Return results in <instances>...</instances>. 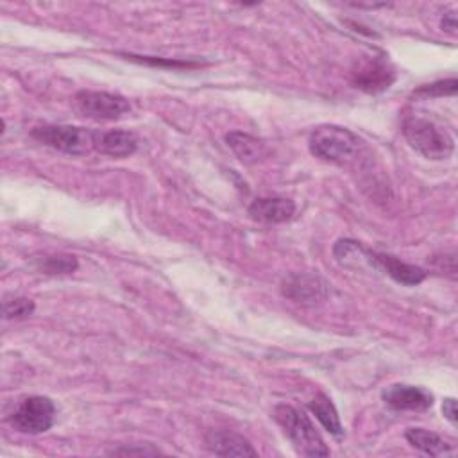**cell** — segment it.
Returning a JSON list of instances; mask_svg holds the SVG:
<instances>
[{
  "mask_svg": "<svg viewBox=\"0 0 458 458\" xmlns=\"http://www.w3.org/2000/svg\"><path fill=\"white\" fill-rule=\"evenodd\" d=\"M403 134L408 145L426 159H447L454 150V140L445 127L424 116H410L403 122Z\"/></svg>",
  "mask_w": 458,
  "mask_h": 458,
  "instance_id": "obj_1",
  "label": "cell"
},
{
  "mask_svg": "<svg viewBox=\"0 0 458 458\" xmlns=\"http://www.w3.org/2000/svg\"><path fill=\"white\" fill-rule=\"evenodd\" d=\"M308 145L313 156L329 163L345 165L360 154L363 141L345 127L326 123L311 131Z\"/></svg>",
  "mask_w": 458,
  "mask_h": 458,
  "instance_id": "obj_2",
  "label": "cell"
},
{
  "mask_svg": "<svg viewBox=\"0 0 458 458\" xmlns=\"http://www.w3.org/2000/svg\"><path fill=\"white\" fill-rule=\"evenodd\" d=\"M272 415L299 454L329 456V449L304 411L290 404H277Z\"/></svg>",
  "mask_w": 458,
  "mask_h": 458,
  "instance_id": "obj_3",
  "label": "cell"
},
{
  "mask_svg": "<svg viewBox=\"0 0 458 458\" xmlns=\"http://www.w3.org/2000/svg\"><path fill=\"white\" fill-rule=\"evenodd\" d=\"M30 136L39 143L72 156H82L95 148L97 132L75 125H41Z\"/></svg>",
  "mask_w": 458,
  "mask_h": 458,
  "instance_id": "obj_4",
  "label": "cell"
},
{
  "mask_svg": "<svg viewBox=\"0 0 458 458\" xmlns=\"http://www.w3.org/2000/svg\"><path fill=\"white\" fill-rule=\"evenodd\" d=\"M55 417V406L52 399L45 395L23 397L14 411L9 415V424L20 433L39 435L52 428Z\"/></svg>",
  "mask_w": 458,
  "mask_h": 458,
  "instance_id": "obj_5",
  "label": "cell"
},
{
  "mask_svg": "<svg viewBox=\"0 0 458 458\" xmlns=\"http://www.w3.org/2000/svg\"><path fill=\"white\" fill-rule=\"evenodd\" d=\"M73 104L82 116L95 122L118 120L131 109L125 97L107 91H79L73 97Z\"/></svg>",
  "mask_w": 458,
  "mask_h": 458,
  "instance_id": "obj_6",
  "label": "cell"
},
{
  "mask_svg": "<svg viewBox=\"0 0 458 458\" xmlns=\"http://www.w3.org/2000/svg\"><path fill=\"white\" fill-rule=\"evenodd\" d=\"M281 292L286 299L301 306H315L327 297V283L315 274H292L283 281Z\"/></svg>",
  "mask_w": 458,
  "mask_h": 458,
  "instance_id": "obj_7",
  "label": "cell"
},
{
  "mask_svg": "<svg viewBox=\"0 0 458 458\" xmlns=\"http://www.w3.org/2000/svg\"><path fill=\"white\" fill-rule=\"evenodd\" d=\"M367 263L372 268H377L385 272L388 277H392L395 283L406 284V286H415L426 279V272L415 265L404 263L397 259L395 256L390 254H381V252H372L369 250Z\"/></svg>",
  "mask_w": 458,
  "mask_h": 458,
  "instance_id": "obj_8",
  "label": "cell"
},
{
  "mask_svg": "<svg viewBox=\"0 0 458 458\" xmlns=\"http://www.w3.org/2000/svg\"><path fill=\"white\" fill-rule=\"evenodd\" d=\"M383 401L399 411L411 410V411H424L431 408L433 404V395L420 386H411V385H390L383 390L381 394Z\"/></svg>",
  "mask_w": 458,
  "mask_h": 458,
  "instance_id": "obj_9",
  "label": "cell"
},
{
  "mask_svg": "<svg viewBox=\"0 0 458 458\" xmlns=\"http://www.w3.org/2000/svg\"><path fill=\"white\" fill-rule=\"evenodd\" d=\"M394 79H395V72L392 70L388 61L383 57H372L354 72L356 88L367 93H379L390 88Z\"/></svg>",
  "mask_w": 458,
  "mask_h": 458,
  "instance_id": "obj_10",
  "label": "cell"
},
{
  "mask_svg": "<svg viewBox=\"0 0 458 458\" xmlns=\"http://www.w3.org/2000/svg\"><path fill=\"white\" fill-rule=\"evenodd\" d=\"M295 213V202L286 197H258L249 206V215L256 222L283 224Z\"/></svg>",
  "mask_w": 458,
  "mask_h": 458,
  "instance_id": "obj_11",
  "label": "cell"
},
{
  "mask_svg": "<svg viewBox=\"0 0 458 458\" xmlns=\"http://www.w3.org/2000/svg\"><path fill=\"white\" fill-rule=\"evenodd\" d=\"M206 447L218 456H256V449L247 438L229 429H213L206 433Z\"/></svg>",
  "mask_w": 458,
  "mask_h": 458,
  "instance_id": "obj_12",
  "label": "cell"
},
{
  "mask_svg": "<svg viewBox=\"0 0 458 458\" xmlns=\"http://www.w3.org/2000/svg\"><path fill=\"white\" fill-rule=\"evenodd\" d=\"M95 148L100 154H106L109 157H127L136 152L138 148V138L122 129H113V131H104L97 132V145Z\"/></svg>",
  "mask_w": 458,
  "mask_h": 458,
  "instance_id": "obj_13",
  "label": "cell"
},
{
  "mask_svg": "<svg viewBox=\"0 0 458 458\" xmlns=\"http://www.w3.org/2000/svg\"><path fill=\"white\" fill-rule=\"evenodd\" d=\"M225 141L229 148L234 152V156L247 165L258 163L265 157V143L258 140L252 134L240 132V131H231L225 134Z\"/></svg>",
  "mask_w": 458,
  "mask_h": 458,
  "instance_id": "obj_14",
  "label": "cell"
},
{
  "mask_svg": "<svg viewBox=\"0 0 458 458\" xmlns=\"http://www.w3.org/2000/svg\"><path fill=\"white\" fill-rule=\"evenodd\" d=\"M406 440L419 451L429 456H447L454 453V445L445 442L440 435L424 429V428H410L404 433Z\"/></svg>",
  "mask_w": 458,
  "mask_h": 458,
  "instance_id": "obj_15",
  "label": "cell"
},
{
  "mask_svg": "<svg viewBox=\"0 0 458 458\" xmlns=\"http://www.w3.org/2000/svg\"><path fill=\"white\" fill-rule=\"evenodd\" d=\"M308 408H310V411L318 419V422H320L333 437L340 438V437L344 435V428H342L338 411H336L333 401H331L326 394L318 392V394L310 401Z\"/></svg>",
  "mask_w": 458,
  "mask_h": 458,
  "instance_id": "obj_16",
  "label": "cell"
},
{
  "mask_svg": "<svg viewBox=\"0 0 458 458\" xmlns=\"http://www.w3.org/2000/svg\"><path fill=\"white\" fill-rule=\"evenodd\" d=\"M34 265L39 272L48 274V276H61V274H72L77 270V259L75 256L68 254H52V256H43L36 258Z\"/></svg>",
  "mask_w": 458,
  "mask_h": 458,
  "instance_id": "obj_17",
  "label": "cell"
},
{
  "mask_svg": "<svg viewBox=\"0 0 458 458\" xmlns=\"http://www.w3.org/2000/svg\"><path fill=\"white\" fill-rule=\"evenodd\" d=\"M34 302L27 297H13V299H5L4 306H2V315L5 320H20L25 318L29 315H32L34 311Z\"/></svg>",
  "mask_w": 458,
  "mask_h": 458,
  "instance_id": "obj_18",
  "label": "cell"
},
{
  "mask_svg": "<svg viewBox=\"0 0 458 458\" xmlns=\"http://www.w3.org/2000/svg\"><path fill=\"white\" fill-rule=\"evenodd\" d=\"M458 88V81L456 79H444V81H437L431 84H424L419 89L413 91V97L419 98H435V97H447V95H454Z\"/></svg>",
  "mask_w": 458,
  "mask_h": 458,
  "instance_id": "obj_19",
  "label": "cell"
},
{
  "mask_svg": "<svg viewBox=\"0 0 458 458\" xmlns=\"http://www.w3.org/2000/svg\"><path fill=\"white\" fill-rule=\"evenodd\" d=\"M127 59L132 61H140V63H147V64H154V66H170V68H193L197 66V63H188V61H165V59H156L150 55H125Z\"/></svg>",
  "mask_w": 458,
  "mask_h": 458,
  "instance_id": "obj_20",
  "label": "cell"
},
{
  "mask_svg": "<svg viewBox=\"0 0 458 458\" xmlns=\"http://www.w3.org/2000/svg\"><path fill=\"white\" fill-rule=\"evenodd\" d=\"M109 454H159V449L147 444L140 447H116V449H111Z\"/></svg>",
  "mask_w": 458,
  "mask_h": 458,
  "instance_id": "obj_21",
  "label": "cell"
},
{
  "mask_svg": "<svg viewBox=\"0 0 458 458\" xmlns=\"http://www.w3.org/2000/svg\"><path fill=\"white\" fill-rule=\"evenodd\" d=\"M442 411H444V417L453 424L456 426V417H458V411H456V401L453 397H447L444 399V404H442Z\"/></svg>",
  "mask_w": 458,
  "mask_h": 458,
  "instance_id": "obj_22",
  "label": "cell"
},
{
  "mask_svg": "<svg viewBox=\"0 0 458 458\" xmlns=\"http://www.w3.org/2000/svg\"><path fill=\"white\" fill-rule=\"evenodd\" d=\"M440 25H442V30H445V32H449V34H454V32H456V14H454L453 11H451V13H445V14L442 16Z\"/></svg>",
  "mask_w": 458,
  "mask_h": 458,
  "instance_id": "obj_23",
  "label": "cell"
}]
</instances>
